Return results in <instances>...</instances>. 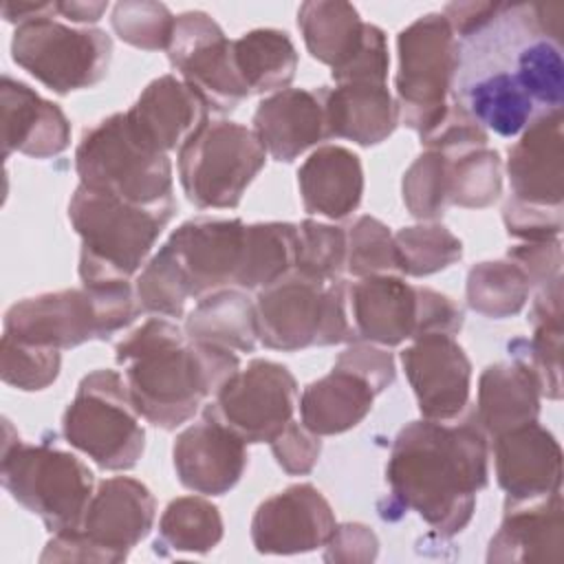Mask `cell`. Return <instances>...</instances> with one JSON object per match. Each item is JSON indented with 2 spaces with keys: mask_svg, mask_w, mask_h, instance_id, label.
Returning a JSON list of instances; mask_svg holds the SVG:
<instances>
[{
  "mask_svg": "<svg viewBox=\"0 0 564 564\" xmlns=\"http://www.w3.org/2000/svg\"><path fill=\"white\" fill-rule=\"evenodd\" d=\"M487 438L476 419L405 425L386 465L392 500L416 511L443 538L460 533L474 516L476 494L487 485Z\"/></svg>",
  "mask_w": 564,
  "mask_h": 564,
  "instance_id": "1",
  "label": "cell"
},
{
  "mask_svg": "<svg viewBox=\"0 0 564 564\" xmlns=\"http://www.w3.org/2000/svg\"><path fill=\"white\" fill-rule=\"evenodd\" d=\"M115 359L126 366L139 416L167 432L189 421L203 401L240 370L229 348L192 341L163 317H152L126 335L115 348Z\"/></svg>",
  "mask_w": 564,
  "mask_h": 564,
  "instance_id": "2",
  "label": "cell"
},
{
  "mask_svg": "<svg viewBox=\"0 0 564 564\" xmlns=\"http://www.w3.org/2000/svg\"><path fill=\"white\" fill-rule=\"evenodd\" d=\"M176 205H134L79 185L68 203V218L82 238V284L130 280L150 256Z\"/></svg>",
  "mask_w": 564,
  "mask_h": 564,
  "instance_id": "3",
  "label": "cell"
},
{
  "mask_svg": "<svg viewBox=\"0 0 564 564\" xmlns=\"http://www.w3.org/2000/svg\"><path fill=\"white\" fill-rule=\"evenodd\" d=\"M141 313L130 280H106L26 297L4 313V333L57 350L108 339Z\"/></svg>",
  "mask_w": 564,
  "mask_h": 564,
  "instance_id": "4",
  "label": "cell"
},
{
  "mask_svg": "<svg viewBox=\"0 0 564 564\" xmlns=\"http://www.w3.org/2000/svg\"><path fill=\"white\" fill-rule=\"evenodd\" d=\"M75 170L79 185L134 205L174 200L170 156L145 141L126 112H115L84 132Z\"/></svg>",
  "mask_w": 564,
  "mask_h": 564,
  "instance_id": "5",
  "label": "cell"
},
{
  "mask_svg": "<svg viewBox=\"0 0 564 564\" xmlns=\"http://www.w3.org/2000/svg\"><path fill=\"white\" fill-rule=\"evenodd\" d=\"M0 480L51 533L79 527L95 494L93 471L75 454L51 445H26L9 421H4Z\"/></svg>",
  "mask_w": 564,
  "mask_h": 564,
  "instance_id": "6",
  "label": "cell"
},
{
  "mask_svg": "<svg viewBox=\"0 0 564 564\" xmlns=\"http://www.w3.org/2000/svg\"><path fill=\"white\" fill-rule=\"evenodd\" d=\"M256 322L262 346L282 352L357 337L348 313V284L344 280L322 284L295 271L258 293Z\"/></svg>",
  "mask_w": 564,
  "mask_h": 564,
  "instance_id": "7",
  "label": "cell"
},
{
  "mask_svg": "<svg viewBox=\"0 0 564 564\" xmlns=\"http://www.w3.org/2000/svg\"><path fill=\"white\" fill-rule=\"evenodd\" d=\"M64 438L101 469H132L143 449L145 432L117 370H93L79 381L62 419Z\"/></svg>",
  "mask_w": 564,
  "mask_h": 564,
  "instance_id": "8",
  "label": "cell"
},
{
  "mask_svg": "<svg viewBox=\"0 0 564 564\" xmlns=\"http://www.w3.org/2000/svg\"><path fill=\"white\" fill-rule=\"evenodd\" d=\"M397 51L399 123L423 137L449 108L447 97L460 64L458 42L443 13H425L399 33Z\"/></svg>",
  "mask_w": 564,
  "mask_h": 564,
  "instance_id": "9",
  "label": "cell"
},
{
  "mask_svg": "<svg viewBox=\"0 0 564 564\" xmlns=\"http://www.w3.org/2000/svg\"><path fill=\"white\" fill-rule=\"evenodd\" d=\"M178 181L200 209H231L264 167L258 134L236 121H207L178 148Z\"/></svg>",
  "mask_w": 564,
  "mask_h": 564,
  "instance_id": "10",
  "label": "cell"
},
{
  "mask_svg": "<svg viewBox=\"0 0 564 564\" xmlns=\"http://www.w3.org/2000/svg\"><path fill=\"white\" fill-rule=\"evenodd\" d=\"M11 57L40 84L66 95L108 75L112 40L101 29H70L46 15L15 29Z\"/></svg>",
  "mask_w": 564,
  "mask_h": 564,
  "instance_id": "11",
  "label": "cell"
},
{
  "mask_svg": "<svg viewBox=\"0 0 564 564\" xmlns=\"http://www.w3.org/2000/svg\"><path fill=\"white\" fill-rule=\"evenodd\" d=\"M295 401L297 383L289 368L271 359H253L220 386L203 414L245 443H271L293 421Z\"/></svg>",
  "mask_w": 564,
  "mask_h": 564,
  "instance_id": "12",
  "label": "cell"
},
{
  "mask_svg": "<svg viewBox=\"0 0 564 564\" xmlns=\"http://www.w3.org/2000/svg\"><path fill=\"white\" fill-rule=\"evenodd\" d=\"M167 59L209 110L231 112L251 95L236 70L231 40L203 11H185L174 20Z\"/></svg>",
  "mask_w": 564,
  "mask_h": 564,
  "instance_id": "13",
  "label": "cell"
},
{
  "mask_svg": "<svg viewBox=\"0 0 564 564\" xmlns=\"http://www.w3.org/2000/svg\"><path fill=\"white\" fill-rule=\"evenodd\" d=\"M247 225L240 218H192L176 227L165 247L178 264L189 297L236 286Z\"/></svg>",
  "mask_w": 564,
  "mask_h": 564,
  "instance_id": "14",
  "label": "cell"
},
{
  "mask_svg": "<svg viewBox=\"0 0 564 564\" xmlns=\"http://www.w3.org/2000/svg\"><path fill=\"white\" fill-rule=\"evenodd\" d=\"M335 527V513L322 491L300 482L260 502L251 520V542L264 555L308 553L326 546Z\"/></svg>",
  "mask_w": 564,
  "mask_h": 564,
  "instance_id": "15",
  "label": "cell"
},
{
  "mask_svg": "<svg viewBox=\"0 0 564 564\" xmlns=\"http://www.w3.org/2000/svg\"><path fill=\"white\" fill-rule=\"evenodd\" d=\"M423 419L454 421L469 401L471 361L452 335H423L401 352Z\"/></svg>",
  "mask_w": 564,
  "mask_h": 564,
  "instance_id": "16",
  "label": "cell"
},
{
  "mask_svg": "<svg viewBox=\"0 0 564 564\" xmlns=\"http://www.w3.org/2000/svg\"><path fill=\"white\" fill-rule=\"evenodd\" d=\"M154 513V496L143 482L115 476L97 485L77 529L95 544L104 564H117L150 533Z\"/></svg>",
  "mask_w": 564,
  "mask_h": 564,
  "instance_id": "17",
  "label": "cell"
},
{
  "mask_svg": "<svg viewBox=\"0 0 564 564\" xmlns=\"http://www.w3.org/2000/svg\"><path fill=\"white\" fill-rule=\"evenodd\" d=\"M494 463L505 502H531L560 491L562 449L538 421L494 436Z\"/></svg>",
  "mask_w": 564,
  "mask_h": 564,
  "instance_id": "18",
  "label": "cell"
},
{
  "mask_svg": "<svg viewBox=\"0 0 564 564\" xmlns=\"http://www.w3.org/2000/svg\"><path fill=\"white\" fill-rule=\"evenodd\" d=\"M172 456L181 485L205 496L234 489L247 467L245 441L205 414L176 436Z\"/></svg>",
  "mask_w": 564,
  "mask_h": 564,
  "instance_id": "19",
  "label": "cell"
},
{
  "mask_svg": "<svg viewBox=\"0 0 564 564\" xmlns=\"http://www.w3.org/2000/svg\"><path fill=\"white\" fill-rule=\"evenodd\" d=\"M562 110L538 115L524 130L520 141L509 148L507 172L513 198L562 207L564 198V145H562Z\"/></svg>",
  "mask_w": 564,
  "mask_h": 564,
  "instance_id": "20",
  "label": "cell"
},
{
  "mask_svg": "<svg viewBox=\"0 0 564 564\" xmlns=\"http://www.w3.org/2000/svg\"><path fill=\"white\" fill-rule=\"evenodd\" d=\"M253 132L271 159L291 163L328 139L326 86L284 88L264 97L253 112Z\"/></svg>",
  "mask_w": 564,
  "mask_h": 564,
  "instance_id": "21",
  "label": "cell"
},
{
  "mask_svg": "<svg viewBox=\"0 0 564 564\" xmlns=\"http://www.w3.org/2000/svg\"><path fill=\"white\" fill-rule=\"evenodd\" d=\"M348 313L355 335L381 346L416 337L419 291L399 275H368L348 284Z\"/></svg>",
  "mask_w": 564,
  "mask_h": 564,
  "instance_id": "22",
  "label": "cell"
},
{
  "mask_svg": "<svg viewBox=\"0 0 564 564\" xmlns=\"http://www.w3.org/2000/svg\"><path fill=\"white\" fill-rule=\"evenodd\" d=\"M0 110L4 156L22 152L48 159L68 148L70 123L62 108L9 75H2Z\"/></svg>",
  "mask_w": 564,
  "mask_h": 564,
  "instance_id": "23",
  "label": "cell"
},
{
  "mask_svg": "<svg viewBox=\"0 0 564 564\" xmlns=\"http://www.w3.org/2000/svg\"><path fill=\"white\" fill-rule=\"evenodd\" d=\"M564 509L560 491L531 500L505 502L500 529L489 542L487 562H562Z\"/></svg>",
  "mask_w": 564,
  "mask_h": 564,
  "instance_id": "24",
  "label": "cell"
},
{
  "mask_svg": "<svg viewBox=\"0 0 564 564\" xmlns=\"http://www.w3.org/2000/svg\"><path fill=\"white\" fill-rule=\"evenodd\" d=\"M126 115L145 141L167 154L207 123L209 108L183 79L163 75L143 88Z\"/></svg>",
  "mask_w": 564,
  "mask_h": 564,
  "instance_id": "25",
  "label": "cell"
},
{
  "mask_svg": "<svg viewBox=\"0 0 564 564\" xmlns=\"http://www.w3.org/2000/svg\"><path fill=\"white\" fill-rule=\"evenodd\" d=\"M304 209L330 220L352 214L364 194V170L359 156L341 145H324L308 154L297 170Z\"/></svg>",
  "mask_w": 564,
  "mask_h": 564,
  "instance_id": "26",
  "label": "cell"
},
{
  "mask_svg": "<svg viewBox=\"0 0 564 564\" xmlns=\"http://www.w3.org/2000/svg\"><path fill=\"white\" fill-rule=\"evenodd\" d=\"M540 388L520 361L487 366L478 379V403L474 419L487 436H498L538 421Z\"/></svg>",
  "mask_w": 564,
  "mask_h": 564,
  "instance_id": "27",
  "label": "cell"
},
{
  "mask_svg": "<svg viewBox=\"0 0 564 564\" xmlns=\"http://www.w3.org/2000/svg\"><path fill=\"white\" fill-rule=\"evenodd\" d=\"M377 390L357 372L333 366V370L308 383L300 397L302 425L317 436H333L359 425L372 410Z\"/></svg>",
  "mask_w": 564,
  "mask_h": 564,
  "instance_id": "28",
  "label": "cell"
},
{
  "mask_svg": "<svg viewBox=\"0 0 564 564\" xmlns=\"http://www.w3.org/2000/svg\"><path fill=\"white\" fill-rule=\"evenodd\" d=\"M328 137L377 145L399 126V110L386 84H337L326 88Z\"/></svg>",
  "mask_w": 564,
  "mask_h": 564,
  "instance_id": "29",
  "label": "cell"
},
{
  "mask_svg": "<svg viewBox=\"0 0 564 564\" xmlns=\"http://www.w3.org/2000/svg\"><path fill=\"white\" fill-rule=\"evenodd\" d=\"M187 339L251 352L258 341L256 302L238 289H220L198 300L183 326Z\"/></svg>",
  "mask_w": 564,
  "mask_h": 564,
  "instance_id": "30",
  "label": "cell"
},
{
  "mask_svg": "<svg viewBox=\"0 0 564 564\" xmlns=\"http://www.w3.org/2000/svg\"><path fill=\"white\" fill-rule=\"evenodd\" d=\"M236 70L253 95L289 88L297 70V51L291 37L278 29H253L231 40Z\"/></svg>",
  "mask_w": 564,
  "mask_h": 564,
  "instance_id": "31",
  "label": "cell"
},
{
  "mask_svg": "<svg viewBox=\"0 0 564 564\" xmlns=\"http://www.w3.org/2000/svg\"><path fill=\"white\" fill-rule=\"evenodd\" d=\"M297 26L302 31L308 53L330 66L341 68L361 46L366 22L348 2H304L297 11Z\"/></svg>",
  "mask_w": 564,
  "mask_h": 564,
  "instance_id": "32",
  "label": "cell"
},
{
  "mask_svg": "<svg viewBox=\"0 0 564 564\" xmlns=\"http://www.w3.org/2000/svg\"><path fill=\"white\" fill-rule=\"evenodd\" d=\"M297 225L256 223L247 225L242 262L236 286L267 289L289 275L295 264Z\"/></svg>",
  "mask_w": 564,
  "mask_h": 564,
  "instance_id": "33",
  "label": "cell"
},
{
  "mask_svg": "<svg viewBox=\"0 0 564 564\" xmlns=\"http://www.w3.org/2000/svg\"><path fill=\"white\" fill-rule=\"evenodd\" d=\"M531 282L527 273L507 260L478 262L467 273V304L471 311L491 317L505 319L520 313L529 300Z\"/></svg>",
  "mask_w": 564,
  "mask_h": 564,
  "instance_id": "34",
  "label": "cell"
},
{
  "mask_svg": "<svg viewBox=\"0 0 564 564\" xmlns=\"http://www.w3.org/2000/svg\"><path fill=\"white\" fill-rule=\"evenodd\" d=\"M223 540V518L218 509L198 496L174 498L161 520L154 546L176 553H207Z\"/></svg>",
  "mask_w": 564,
  "mask_h": 564,
  "instance_id": "35",
  "label": "cell"
},
{
  "mask_svg": "<svg viewBox=\"0 0 564 564\" xmlns=\"http://www.w3.org/2000/svg\"><path fill=\"white\" fill-rule=\"evenodd\" d=\"M449 159L447 200L467 207L482 209L498 200L502 189V163L500 154L489 148H476Z\"/></svg>",
  "mask_w": 564,
  "mask_h": 564,
  "instance_id": "36",
  "label": "cell"
},
{
  "mask_svg": "<svg viewBox=\"0 0 564 564\" xmlns=\"http://www.w3.org/2000/svg\"><path fill=\"white\" fill-rule=\"evenodd\" d=\"M399 271L423 278L438 273L463 258V242L443 225H414L394 234Z\"/></svg>",
  "mask_w": 564,
  "mask_h": 564,
  "instance_id": "37",
  "label": "cell"
},
{
  "mask_svg": "<svg viewBox=\"0 0 564 564\" xmlns=\"http://www.w3.org/2000/svg\"><path fill=\"white\" fill-rule=\"evenodd\" d=\"M346 269V231L319 220H302L297 225L293 271L313 282L330 284L341 280Z\"/></svg>",
  "mask_w": 564,
  "mask_h": 564,
  "instance_id": "38",
  "label": "cell"
},
{
  "mask_svg": "<svg viewBox=\"0 0 564 564\" xmlns=\"http://www.w3.org/2000/svg\"><path fill=\"white\" fill-rule=\"evenodd\" d=\"M449 159L443 152L427 150L414 159L403 174V203L419 220H436L447 207Z\"/></svg>",
  "mask_w": 564,
  "mask_h": 564,
  "instance_id": "39",
  "label": "cell"
},
{
  "mask_svg": "<svg viewBox=\"0 0 564 564\" xmlns=\"http://www.w3.org/2000/svg\"><path fill=\"white\" fill-rule=\"evenodd\" d=\"M134 291L143 313L163 317H183L185 302L189 300L185 278L165 245L143 267Z\"/></svg>",
  "mask_w": 564,
  "mask_h": 564,
  "instance_id": "40",
  "label": "cell"
},
{
  "mask_svg": "<svg viewBox=\"0 0 564 564\" xmlns=\"http://www.w3.org/2000/svg\"><path fill=\"white\" fill-rule=\"evenodd\" d=\"M59 366H62V355L57 348L29 344V341L15 339L9 333L2 335L0 375L4 383L24 392L44 390L57 379Z\"/></svg>",
  "mask_w": 564,
  "mask_h": 564,
  "instance_id": "41",
  "label": "cell"
},
{
  "mask_svg": "<svg viewBox=\"0 0 564 564\" xmlns=\"http://www.w3.org/2000/svg\"><path fill=\"white\" fill-rule=\"evenodd\" d=\"M346 269L357 278L399 271L394 236L372 218L359 216L346 231Z\"/></svg>",
  "mask_w": 564,
  "mask_h": 564,
  "instance_id": "42",
  "label": "cell"
},
{
  "mask_svg": "<svg viewBox=\"0 0 564 564\" xmlns=\"http://www.w3.org/2000/svg\"><path fill=\"white\" fill-rule=\"evenodd\" d=\"M174 15L161 2H119L112 9L110 24L115 33L130 46L143 51H167Z\"/></svg>",
  "mask_w": 564,
  "mask_h": 564,
  "instance_id": "43",
  "label": "cell"
},
{
  "mask_svg": "<svg viewBox=\"0 0 564 564\" xmlns=\"http://www.w3.org/2000/svg\"><path fill=\"white\" fill-rule=\"evenodd\" d=\"M509 350L535 377L542 397H562V326H533V337L513 339Z\"/></svg>",
  "mask_w": 564,
  "mask_h": 564,
  "instance_id": "44",
  "label": "cell"
},
{
  "mask_svg": "<svg viewBox=\"0 0 564 564\" xmlns=\"http://www.w3.org/2000/svg\"><path fill=\"white\" fill-rule=\"evenodd\" d=\"M427 150L443 152L445 156H458L476 148H487V130L458 104H449L445 117L421 137Z\"/></svg>",
  "mask_w": 564,
  "mask_h": 564,
  "instance_id": "45",
  "label": "cell"
},
{
  "mask_svg": "<svg viewBox=\"0 0 564 564\" xmlns=\"http://www.w3.org/2000/svg\"><path fill=\"white\" fill-rule=\"evenodd\" d=\"M388 66L390 55L386 35L379 26L366 22L364 40L357 53L341 68L330 73L337 84H386Z\"/></svg>",
  "mask_w": 564,
  "mask_h": 564,
  "instance_id": "46",
  "label": "cell"
},
{
  "mask_svg": "<svg viewBox=\"0 0 564 564\" xmlns=\"http://www.w3.org/2000/svg\"><path fill=\"white\" fill-rule=\"evenodd\" d=\"M502 220L507 234L524 242L555 240L562 231V207L529 205L511 198L502 207Z\"/></svg>",
  "mask_w": 564,
  "mask_h": 564,
  "instance_id": "47",
  "label": "cell"
},
{
  "mask_svg": "<svg viewBox=\"0 0 564 564\" xmlns=\"http://www.w3.org/2000/svg\"><path fill=\"white\" fill-rule=\"evenodd\" d=\"M269 445L278 465L289 476L308 474L315 467L322 452L319 436L295 421H289L286 427Z\"/></svg>",
  "mask_w": 564,
  "mask_h": 564,
  "instance_id": "48",
  "label": "cell"
},
{
  "mask_svg": "<svg viewBox=\"0 0 564 564\" xmlns=\"http://www.w3.org/2000/svg\"><path fill=\"white\" fill-rule=\"evenodd\" d=\"M419 291V322H416V337H423V335H456L460 328H463V311L460 306L430 289V286H416Z\"/></svg>",
  "mask_w": 564,
  "mask_h": 564,
  "instance_id": "49",
  "label": "cell"
},
{
  "mask_svg": "<svg viewBox=\"0 0 564 564\" xmlns=\"http://www.w3.org/2000/svg\"><path fill=\"white\" fill-rule=\"evenodd\" d=\"M335 366L348 368V370L357 372L359 377H364L377 390V394L383 392L397 377L392 355L372 344H350L337 357Z\"/></svg>",
  "mask_w": 564,
  "mask_h": 564,
  "instance_id": "50",
  "label": "cell"
},
{
  "mask_svg": "<svg viewBox=\"0 0 564 564\" xmlns=\"http://www.w3.org/2000/svg\"><path fill=\"white\" fill-rule=\"evenodd\" d=\"M377 551L379 540L375 531L361 522H348L335 527L330 540L326 542L324 560L341 564H366L377 557Z\"/></svg>",
  "mask_w": 564,
  "mask_h": 564,
  "instance_id": "51",
  "label": "cell"
},
{
  "mask_svg": "<svg viewBox=\"0 0 564 564\" xmlns=\"http://www.w3.org/2000/svg\"><path fill=\"white\" fill-rule=\"evenodd\" d=\"M507 258L516 262L529 278L531 286H542L562 275V245L560 238L544 242H524L511 247Z\"/></svg>",
  "mask_w": 564,
  "mask_h": 564,
  "instance_id": "52",
  "label": "cell"
},
{
  "mask_svg": "<svg viewBox=\"0 0 564 564\" xmlns=\"http://www.w3.org/2000/svg\"><path fill=\"white\" fill-rule=\"evenodd\" d=\"M502 9V2H452L443 9L447 24L452 26L454 35L471 37L480 29H485Z\"/></svg>",
  "mask_w": 564,
  "mask_h": 564,
  "instance_id": "53",
  "label": "cell"
},
{
  "mask_svg": "<svg viewBox=\"0 0 564 564\" xmlns=\"http://www.w3.org/2000/svg\"><path fill=\"white\" fill-rule=\"evenodd\" d=\"M529 322L533 326H562V275L538 286Z\"/></svg>",
  "mask_w": 564,
  "mask_h": 564,
  "instance_id": "54",
  "label": "cell"
},
{
  "mask_svg": "<svg viewBox=\"0 0 564 564\" xmlns=\"http://www.w3.org/2000/svg\"><path fill=\"white\" fill-rule=\"evenodd\" d=\"M55 2H4L2 4V18L13 24H24L37 18L55 15Z\"/></svg>",
  "mask_w": 564,
  "mask_h": 564,
  "instance_id": "55",
  "label": "cell"
},
{
  "mask_svg": "<svg viewBox=\"0 0 564 564\" xmlns=\"http://www.w3.org/2000/svg\"><path fill=\"white\" fill-rule=\"evenodd\" d=\"M55 9L73 22H97L108 9V2H55Z\"/></svg>",
  "mask_w": 564,
  "mask_h": 564,
  "instance_id": "56",
  "label": "cell"
}]
</instances>
